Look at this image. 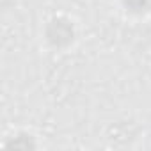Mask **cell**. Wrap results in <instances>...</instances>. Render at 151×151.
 I'll use <instances>...</instances> for the list:
<instances>
[{
  "instance_id": "1",
  "label": "cell",
  "mask_w": 151,
  "mask_h": 151,
  "mask_svg": "<svg viewBox=\"0 0 151 151\" xmlns=\"http://www.w3.org/2000/svg\"><path fill=\"white\" fill-rule=\"evenodd\" d=\"M41 43L53 53H62L73 48L78 41V25L71 14H52L45 20L39 30Z\"/></svg>"
},
{
  "instance_id": "2",
  "label": "cell",
  "mask_w": 151,
  "mask_h": 151,
  "mask_svg": "<svg viewBox=\"0 0 151 151\" xmlns=\"http://www.w3.org/2000/svg\"><path fill=\"white\" fill-rule=\"evenodd\" d=\"M117 9L124 18L140 20L151 14V0H116Z\"/></svg>"
}]
</instances>
